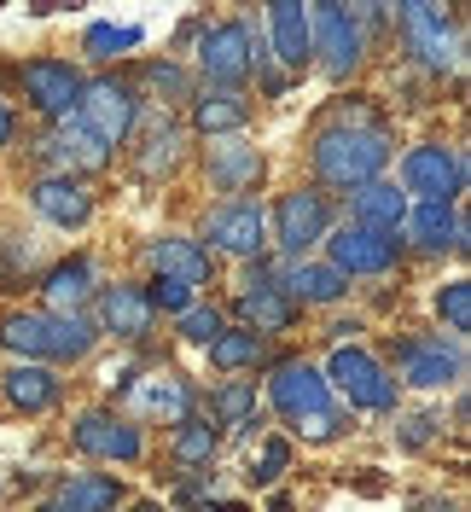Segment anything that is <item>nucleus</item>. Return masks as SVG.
Instances as JSON below:
<instances>
[{"mask_svg": "<svg viewBox=\"0 0 471 512\" xmlns=\"http://www.w3.org/2000/svg\"><path fill=\"white\" fill-rule=\"evenodd\" d=\"M210 408H216L221 425H251V419H256V384L227 379L216 396H210Z\"/></svg>", "mask_w": 471, "mask_h": 512, "instance_id": "nucleus-34", "label": "nucleus"}, {"mask_svg": "<svg viewBox=\"0 0 471 512\" xmlns=\"http://www.w3.org/2000/svg\"><path fill=\"white\" fill-rule=\"evenodd\" d=\"M431 425H437V419H425V414H419V419H408V443L419 448L425 437H431Z\"/></svg>", "mask_w": 471, "mask_h": 512, "instance_id": "nucleus-42", "label": "nucleus"}, {"mask_svg": "<svg viewBox=\"0 0 471 512\" xmlns=\"http://www.w3.org/2000/svg\"><path fill=\"white\" fill-rule=\"evenodd\" d=\"M88 291H94V268L76 256V262H59L47 280H41V297H47V315H82V303H88Z\"/></svg>", "mask_w": 471, "mask_h": 512, "instance_id": "nucleus-25", "label": "nucleus"}, {"mask_svg": "<svg viewBox=\"0 0 471 512\" xmlns=\"http://www.w3.org/2000/svg\"><path fill=\"white\" fill-rule=\"evenodd\" d=\"M76 448H82V454H94V460H140V431H134V425H128V419H117V414H82L76 419Z\"/></svg>", "mask_w": 471, "mask_h": 512, "instance_id": "nucleus-15", "label": "nucleus"}, {"mask_svg": "<svg viewBox=\"0 0 471 512\" xmlns=\"http://www.w3.org/2000/svg\"><path fill=\"white\" fill-rule=\"evenodd\" d=\"M326 227H332V204H326V192H314V187L285 192L280 210H274V239H280L285 256H303L309 245H320Z\"/></svg>", "mask_w": 471, "mask_h": 512, "instance_id": "nucleus-8", "label": "nucleus"}, {"mask_svg": "<svg viewBox=\"0 0 471 512\" xmlns=\"http://www.w3.org/2000/svg\"><path fill=\"white\" fill-rule=\"evenodd\" d=\"M320 379L338 384L349 408H367V414H390V408H396V379H390L367 350H355V344H338V350H332V367H326Z\"/></svg>", "mask_w": 471, "mask_h": 512, "instance_id": "nucleus-4", "label": "nucleus"}, {"mask_svg": "<svg viewBox=\"0 0 471 512\" xmlns=\"http://www.w3.org/2000/svg\"><path fill=\"white\" fill-rule=\"evenodd\" d=\"M402 187L419 192V204H454L466 192V158L454 146H413L402 158Z\"/></svg>", "mask_w": 471, "mask_h": 512, "instance_id": "nucleus-6", "label": "nucleus"}, {"mask_svg": "<svg viewBox=\"0 0 471 512\" xmlns=\"http://www.w3.org/2000/svg\"><path fill=\"white\" fill-rule=\"evenodd\" d=\"M245 117H251L245 94H227V88H216V94H204L198 105H192V123L204 128V134H239Z\"/></svg>", "mask_w": 471, "mask_h": 512, "instance_id": "nucleus-30", "label": "nucleus"}, {"mask_svg": "<svg viewBox=\"0 0 471 512\" xmlns=\"http://www.w3.org/2000/svg\"><path fill=\"white\" fill-rule=\"evenodd\" d=\"M210 187L216 192H245L256 187V175H262V158H256V146H210Z\"/></svg>", "mask_w": 471, "mask_h": 512, "instance_id": "nucleus-28", "label": "nucleus"}, {"mask_svg": "<svg viewBox=\"0 0 471 512\" xmlns=\"http://www.w3.org/2000/svg\"><path fill=\"white\" fill-rule=\"evenodd\" d=\"M123 47H140V30L134 24H88V35H82V53L88 59H117Z\"/></svg>", "mask_w": 471, "mask_h": 512, "instance_id": "nucleus-35", "label": "nucleus"}, {"mask_svg": "<svg viewBox=\"0 0 471 512\" xmlns=\"http://www.w3.org/2000/svg\"><path fill=\"white\" fill-rule=\"evenodd\" d=\"M6 402L12 408H24V414H41V408H53L59 402V379H53V367H35V361H18V367H6Z\"/></svg>", "mask_w": 471, "mask_h": 512, "instance_id": "nucleus-23", "label": "nucleus"}, {"mask_svg": "<svg viewBox=\"0 0 471 512\" xmlns=\"http://www.w3.org/2000/svg\"><path fill=\"white\" fill-rule=\"evenodd\" d=\"M111 384H123L128 396H134V408H146V414H163V419H192V390L187 379H175V373H157V379H134V373H111Z\"/></svg>", "mask_w": 471, "mask_h": 512, "instance_id": "nucleus-16", "label": "nucleus"}, {"mask_svg": "<svg viewBox=\"0 0 471 512\" xmlns=\"http://www.w3.org/2000/svg\"><path fill=\"white\" fill-rule=\"evenodd\" d=\"M285 286H291L297 303H338L349 280L332 262H291V268H285Z\"/></svg>", "mask_w": 471, "mask_h": 512, "instance_id": "nucleus-29", "label": "nucleus"}, {"mask_svg": "<svg viewBox=\"0 0 471 512\" xmlns=\"http://www.w3.org/2000/svg\"><path fill=\"white\" fill-rule=\"evenodd\" d=\"M198 70L216 82V88H239L245 76H251V30L245 24H216V30H204L198 41Z\"/></svg>", "mask_w": 471, "mask_h": 512, "instance_id": "nucleus-11", "label": "nucleus"}, {"mask_svg": "<svg viewBox=\"0 0 471 512\" xmlns=\"http://www.w3.org/2000/svg\"><path fill=\"white\" fill-rule=\"evenodd\" d=\"M221 332H227V326H221L216 309H187V315H181V338H192V344H216Z\"/></svg>", "mask_w": 471, "mask_h": 512, "instance_id": "nucleus-39", "label": "nucleus"}, {"mask_svg": "<svg viewBox=\"0 0 471 512\" xmlns=\"http://www.w3.org/2000/svg\"><path fill=\"white\" fill-rule=\"evenodd\" d=\"M134 117H140V99L128 82L117 76H99V82H82V99H76V123L94 134L99 146L111 152V146H128V134H134Z\"/></svg>", "mask_w": 471, "mask_h": 512, "instance_id": "nucleus-3", "label": "nucleus"}, {"mask_svg": "<svg viewBox=\"0 0 471 512\" xmlns=\"http://www.w3.org/2000/svg\"><path fill=\"white\" fill-rule=\"evenodd\" d=\"M408 222V192H396L390 181H367L355 192V227H373V233H396Z\"/></svg>", "mask_w": 471, "mask_h": 512, "instance_id": "nucleus-24", "label": "nucleus"}, {"mask_svg": "<svg viewBox=\"0 0 471 512\" xmlns=\"http://www.w3.org/2000/svg\"><path fill=\"white\" fill-rule=\"evenodd\" d=\"M146 303H152V315H157V309H163V315H187V309H192V291L175 286V280H152Z\"/></svg>", "mask_w": 471, "mask_h": 512, "instance_id": "nucleus-38", "label": "nucleus"}, {"mask_svg": "<svg viewBox=\"0 0 471 512\" xmlns=\"http://www.w3.org/2000/svg\"><path fill=\"white\" fill-rule=\"evenodd\" d=\"M210 361H216L221 373L256 367V361H262V338H256V332H221L216 344H210Z\"/></svg>", "mask_w": 471, "mask_h": 512, "instance_id": "nucleus-33", "label": "nucleus"}, {"mask_svg": "<svg viewBox=\"0 0 471 512\" xmlns=\"http://www.w3.org/2000/svg\"><path fill=\"white\" fill-rule=\"evenodd\" d=\"M344 425H349V419L338 414V408H326V414L297 419V437H309V443H332V437H344Z\"/></svg>", "mask_w": 471, "mask_h": 512, "instance_id": "nucleus-40", "label": "nucleus"}, {"mask_svg": "<svg viewBox=\"0 0 471 512\" xmlns=\"http://www.w3.org/2000/svg\"><path fill=\"white\" fill-rule=\"evenodd\" d=\"M396 24L408 35V53L425 64V70H454V64H460V30H454V18H448L442 6L408 0V6L396 12Z\"/></svg>", "mask_w": 471, "mask_h": 512, "instance_id": "nucleus-5", "label": "nucleus"}, {"mask_svg": "<svg viewBox=\"0 0 471 512\" xmlns=\"http://www.w3.org/2000/svg\"><path fill=\"white\" fill-rule=\"evenodd\" d=\"M285 466H291V443L285 437H268L262 454H256V466H251V483H280Z\"/></svg>", "mask_w": 471, "mask_h": 512, "instance_id": "nucleus-37", "label": "nucleus"}, {"mask_svg": "<svg viewBox=\"0 0 471 512\" xmlns=\"http://www.w3.org/2000/svg\"><path fill=\"white\" fill-rule=\"evenodd\" d=\"M175 163H181V123H169V117H163V123H157L152 134H146V152H140V175L152 181V175H169Z\"/></svg>", "mask_w": 471, "mask_h": 512, "instance_id": "nucleus-31", "label": "nucleus"}, {"mask_svg": "<svg viewBox=\"0 0 471 512\" xmlns=\"http://www.w3.org/2000/svg\"><path fill=\"white\" fill-rule=\"evenodd\" d=\"M146 82H152L157 94H169V99H187L192 88H187V70H181V64H146Z\"/></svg>", "mask_w": 471, "mask_h": 512, "instance_id": "nucleus-41", "label": "nucleus"}, {"mask_svg": "<svg viewBox=\"0 0 471 512\" xmlns=\"http://www.w3.org/2000/svg\"><path fill=\"white\" fill-rule=\"evenodd\" d=\"M152 268L157 280H175V286H204L210 280V251L198 239H157L152 245Z\"/></svg>", "mask_w": 471, "mask_h": 512, "instance_id": "nucleus-22", "label": "nucleus"}, {"mask_svg": "<svg viewBox=\"0 0 471 512\" xmlns=\"http://www.w3.org/2000/svg\"><path fill=\"white\" fill-rule=\"evenodd\" d=\"M268 41H274V59L285 70H303L309 64V12L297 0H274L268 6Z\"/></svg>", "mask_w": 471, "mask_h": 512, "instance_id": "nucleus-18", "label": "nucleus"}, {"mask_svg": "<svg viewBox=\"0 0 471 512\" xmlns=\"http://www.w3.org/2000/svg\"><path fill=\"white\" fill-rule=\"evenodd\" d=\"M309 53H320V64L332 70V76H349L361 53H367V30H361V18L344 12V6H314L309 12Z\"/></svg>", "mask_w": 471, "mask_h": 512, "instance_id": "nucleus-7", "label": "nucleus"}, {"mask_svg": "<svg viewBox=\"0 0 471 512\" xmlns=\"http://www.w3.org/2000/svg\"><path fill=\"white\" fill-rule=\"evenodd\" d=\"M152 303H146V291L140 286H105L99 297V326L105 332H117V338H146L152 332Z\"/></svg>", "mask_w": 471, "mask_h": 512, "instance_id": "nucleus-20", "label": "nucleus"}, {"mask_svg": "<svg viewBox=\"0 0 471 512\" xmlns=\"http://www.w3.org/2000/svg\"><path fill=\"white\" fill-rule=\"evenodd\" d=\"M466 367L460 344H442V338H402L396 344V373L419 390H437V384H454Z\"/></svg>", "mask_w": 471, "mask_h": 512, "instance_id": "nucleus-13", "label": "nucleus"}, {"mask_svg": "<svg viewBox=\"0 0 471 512\" xmlns=\"http://www.w3.org/2000/svg\"><path fill=\"white\" fill-rule=\"evenodd\" d=\"M309 163L326 187L361 192L390 163V128H384V117H378L373 105L344 99V105L326 111V123H320V134H314V146H309Z\"/></svg>", "mask_w": 471, "mask_h": 512, "instance_id": "nucleus-1", "label": "nucleus"}, {"mask_svg": "<svg viewBox=\"0 0 471 512\" xmlns=\"http://www.w3.org/2000/svg\"><path fill=\"white\" fill-rule=\"evenodd\" d=\"M175 460H181V466H210V460H216V425L181 419V425H175Z\"/></svg>", "mask_w": 471, "mask_h": 512, "instance_id": "nucleus-32", "label": "nucleus"}, {"mask_svg": "<svg viewBox=\"0 0 471 512\" xmlns=\"http://www.w3.org/2000/svg\"><path fill=\"white\" fill-rule=\"evenodd\" d=\"M437 315L448 320V332H471V280H454V286H442Z\"/></svg>", "mask_w": 471, "mask_h": 512, "instance_id": "nucleus-36", "label": "nucleus"}, {"mask_svg": "<svg viewBox=\"0 0 471 512\" xmlns=\"http://www.w3.org/2000/svg\"><path fill=\"white\" fill-rule=\"evenodd\" d=\"M402 227L413 233V245H419V251H442V245L466 251V216H460L454 204H413Z\"/></svg>", "mask_w": 471, "mask_h": 512, "instance_id": "nucleus-19", "label": "nucleus"}, {"mask_svg": "<svg viewBox=\"0 0 471 512\" xmlns=\"http://www.w3.org/2000/svg\"><path fill=\"white\" fill-rule=\"evenodd\" d=\"M204 239L216 251H233V256H262V245H268V210L256 198H233V204L210 210Z\"/></svg>", "mask_w": 471, "mask_h": 512, "instance_id": "nucleus-9", "label": "nucleus"}, {"mask_svg": "<svg viewBox=\"0 0 471 512\" xmlns=\"http://www.w3.org/2000/svg\"><path fill=\"white\" fill-rule=\"evenodd\" d=\"M94 320L88 315H47V309H12L0 315V350L24 355V361H82L94 350Z\"/></svg>", "mask_w": 471, "mask_h": 512, "instance_id": "nucleus-2", "label": "nucleus"}, {"mask_svg": "<svg viewBox=\"0 0 471 512\" xmlns=\"http://www.w3.org/2000/svg\"><path fill=\"white\" fill-rule=\"evenodd\" d=\"M30 198H35V210H41L47 222H59V227H82L88 216H94V192L82 187L76 175H47V181L30 187Z\"/></svg>", "mask_w": 471, "mask_h": 512, "instance_id": "nucleus-17", "label": "nucleus"}, {"mask_svg": "<svg viewBox=\"0 0 471 512\" xmlns=\"http://www.w3.org/2000/svg\"><path fill=\"white\" fill-rule=\"evenodd\" d=\"M6 140H12V111L0 105V146H6Z\"/></svg>", "mask_w": 471, "mask_h": 512, "instance_id": "nucleus-43", "label": "nucleus"}, {"mask_svg": "<svg viewBox=\"0 0 471 512\" xmlns=\"http://www.w3.org/2000/svg\"><path fill=\"white\" fill-rule=\"evenodd\" d=\"M268 402L297 425V419H309V414H326L332 408V390H326V379L314 373L309 361H280L274 379H268Z\"/></svg>", "mask_w": 471, "mask_h": 512, "instance_id": "nucleus-12", "label": "nucleus"}, {"mask_svg": "<svg viewBox=\"0 0 471 512\" xmlns=\"http://www.w3.org/2000/svg\"><path fill=\"white\" fill-rule=\"evenodd\" d=\"M332 268L338 274H390L396 268V239L390 233H373V227H338L332 233Z\"/></svg>", "mask_w": 471, "mask_h": 512, "instance_id": "nucleus-14", "label": "nucleus"}, {"mask_svg": "<svg viewBox=\"0 0 471 512\" xmlns=\"http://www.w3.org/2000/svg\"><path fill=\"white\" fill-rule=\"evenodd\" d=\"M24 94L41 117H76V99H82V70L64 59H30L24 70Z\"/></svg>", "mask_w": 471, "mask_h": 512, "instance_id": "nucleus-10", "label": "nucleus"}, {"mask_svg": "<svg viewBox=\"0 0 471 512\" xmlns=\"http://www.w3.org/2000/svg\"><path fill=\"white\" fill-rule=\"evenodd\" d=\"M134 512H163V507H152V501H140V507H134Z\"/></svg>", "mask_w": 471, "mask_h": 512, "instance_id": "nucleus-44", "label": "nucleus"}, {"mask_svg": "<svg viewBox=\"0 0 471 512\" xmlns=\"http://www.w3.org/2000/svg\"><path fill=\"white\" fill-rule=\"evenodd\" d=\"M239 315L251 320L256 338H262V332H285V326L297 320V303H291V297L280 291V280H274V286H245L239 291Z\"/></svg>", "mask_w": 471, "mask_h": 512, "instance_id": "nucleus-27", "label": "nucleus"}, {"mask_svg": "<svg viewBox=\"0 0 471 512\" xmlns=\"http://www.w3.org/2000/svg\"><path fill=\"white\" fill-rule=\"evenodd\" d=\"M111 507H123V478H111V472H82V478L64 483L41 512H111Z\"/></svg>", "mask_w": 471, "mask_h": 512, "instance_id": "nucleus-21", "label": "nucleus"}, {"mask_svg": "<svg viewBox=\"0 0 471 512\" xmlns=\"http://www.w3.org/2000/svg\"><path fill=\"white\" fill-rule=\"evenodd\" d=\"M41 152H47V158H59L64 169H105V158H111V152H105V146H99L76 117H59V128L47 134V146H41Z\"/></svg>", "mask_w": 471, "mask_h": 512, "instance_id": "nucleus-26", "label": "nucleus"}]
</instances>
